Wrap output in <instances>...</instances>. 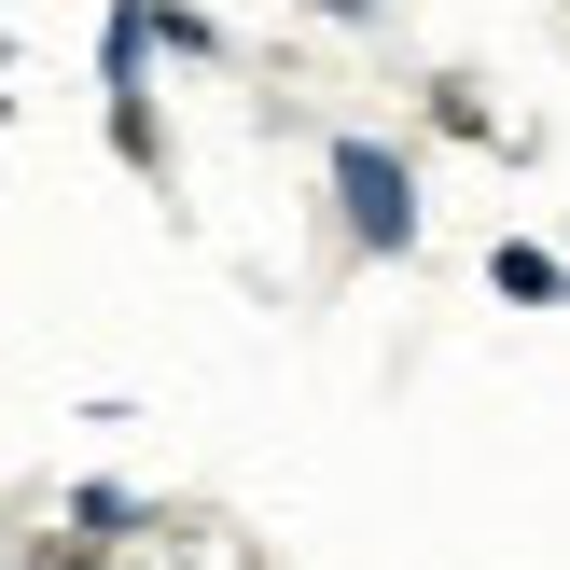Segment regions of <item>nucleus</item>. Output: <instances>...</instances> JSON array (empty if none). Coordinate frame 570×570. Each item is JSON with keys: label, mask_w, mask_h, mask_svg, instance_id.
Segmentation results:
<instances>
[{"label": "nucleus", "mask_w": 570, "mask_h": 570, "mask_svg": "<svg viewBox=\"0 0 570 570\" xmlns=\"http://www.w3.org/2000/svg\"><path fill=\"white\" fill-rule=\"evenodd\" d=\"M334 195H348V237H376V250L417 237V181H404V154H376V139H334Z\"/></svg>", "instance_id": "f257e3e1"}]
</instances>
